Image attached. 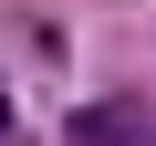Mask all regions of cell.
<instances>
[{
    "label": "cell",
    "mask_w": 156,
    "mask_h": 146,
    "mask_svg": "<svg viewBox=\"0 0 156 146\" xmlns=\"http://www.w3.org/2000/svg\"><path fill=\"white\" fill-rule=\"evenodd\" d=\"M146 115H73V146H125Z\"/></svg>",
    "instance_id": "obj_1"
},
{
    "label": "cell",
    "mask_w": 156,
    "mask_h": 146,
    "mask_svg": "<svg viewBox=\"0 0 156 146\" xmlns=\"http://www.w3.org/2000/svg\"><path fill=\"white\" fill-rule=\"evenodd\" d=\"M0 136H11V84H0Z\"/></svg>",
    "instance_id": "obj_2"
}]
</instances>
